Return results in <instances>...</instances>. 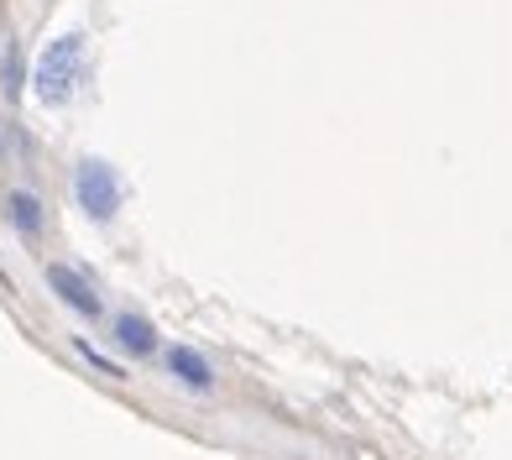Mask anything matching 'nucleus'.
Here are the masks:
<instances>
[{"mask_svg":"<svg viewBox=\"0 0 512 460\" xmlns=\"http://www.w3.org/2000/svg\"><path fill=\"white\" fill-rule=\"evenodd\" d=\"M74 199L89 220H110L121 210V178H115V168L100 163V157H84L79 173H74Z\"/></svg>","mask_w":512,"mask_h":460,"instance_id":"f03ea898","label":"nucleus"},{"mask_svg":"<svg viewBox=\"0 0 512 460\" xmlns=\"http://www.w3.org/2000/svg\"><path fill=\"white\" fill-rule=\"evenodd\" d=\"M48 283L63 293V304H68V309H79V314H89V319L100 314V298L89 293V283L79 278V272H68V267H58V262H53V267H48Z\"/></svg>","mask_w":512,"mask_h":460,"instance_id":"7ed1b4c3","label":"nucleus"},{"mask_svg":"<svg viewBox=\"0 0 512 460\" xmlns=\"http://www.w3.org/2000/svg\"><path fill=\"white\" fill-rule=\"evenodd\" d=\"M168 372H173V377H183V382L194 387V393H204V387L215 382L209 361H204L199 351H189V345H173V351H168Z\"/></svg>","mask_w":512,"mask_h":460,"instance_id":"39448f33","label":"nucleus"},{"mask_svg":"<svg viewBox=\"0 0 512 460\" xmlns=\"http://www.w3.org/2000/svg\"><path fill=\"white\" fill-rule=\"evenodd\" d=\"M79 84H84V37L68 32V37H58V42L42 48L32 89H37L42 105H68V100L79 95Z\"/></svg>","mask_w":512,"mask_h":460,"instance_id":"f257e3e1","label":"nucleus"},{"mask_svg":"<svg viewBox=\"0 0 512 460\" xmlns=\"http://www.w3.org/2000/svg\"><path fill=\"white\" fill-rule=\"evenodd\" d=\"M0 79H6V95H16V79H21V53L16 48H6V63H0Z\"/></svg>","mask_w":512,"mask_h":460,"instance_id":"0eeeda50","label":"nucleus"},{"mask_svg":"<svg viewBox=\"0 0 512 460\" xmlns=\"http://www.w3.org/2000/svg\"><path fill=\"white\" fill-rule=\"evenodd\" d=\"M115 345H121V351H131V356H152V351H157L152 319H142V314H121V319H115Z\"/></svg>","mask_w":512,"mask_h":460,"instance_id":"20e7f679","label":"nucleus"},{"mask_svg":"<svg viewBox=\"0 0 512 460\" xmlns=\"http://www.w3.org/2000/svg\"><path fill=\"white\" fill-rule=\"evenodd\" d=\"M6 210H11V225L21 230V236H37V230H42V215H37V199L32 194H11Z\"/></svg>","mask_w":512,"mask_h":460,"instance_id":"423d86ee","label":"nucleus"}]
</instances>
